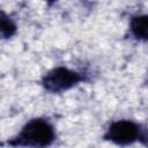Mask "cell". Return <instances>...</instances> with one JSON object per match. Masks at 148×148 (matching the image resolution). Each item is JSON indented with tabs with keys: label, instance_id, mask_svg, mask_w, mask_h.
I'll return each mask as SVG.
<instances>
[{
	"label": "cell",
	"instance_id": "7a4b0ae2",
	"mask_svg": "<svg viewBox=\"0 0 148 148\" xmlns=\"http://www.w3.org/2000/svg\"><path fill=\"white\" fill-rule=\"evenodd\" d=\"M81 80V76L73 71H69L64 67H58L51 71L44 77V86L50 91H62L66 90L74 84H76Z\"/></svg>",
	"mask_w": 148,
	"mask_h": 148
},
{
	"label": "cell",
	"instance_id": "8992f818",
	"mask_svg": "<svg viewBox=\"0 0 148 148\" xmlns=\"http://www.w3.org/2000/svg\"><path fill=\"white\" fill-rule=\"evenodd\" d=\"M49 1H57V0H49Z\"/></svg>",
	"mask_w": 148,
	"mask_h": 148
},
{
	"label": "cell",
	"instance_id": "5b68a950",
	"mask_svg": "<svg viewBox=\"0 0 148 148\" xmlns=\"http://www.w3.org/2000/svg\"><path fill=\"white\" fill-rule=\"evenodd\" d=\"M15 30V27L14 24L10 22V21H7L6 17L3 16L2 17V21H1V32L3 36H10Z\"/></svg>",
	"mask_w": 148,
	"mask_h": 148
},
{
	"label": "cell",
	"instance_id": "3957f363",
	"mask_svg": "<svg viewBox=\"0 0 148 148\" xmlns=\"http://www.w3.org/2000/svg\"><path fill=\"white\" fill-rule=\"evenodd\" d=\"M138 138H140L139 126L128 120H119L113 123L105 134V139L118 145L132 143Z\"/></svg>",
	"mask_w": 148,
	"mask_h": 148
},
{
	"label": "cell",
	"instance_id": "6da1fadb",
	"mask_svg": "<svg viewBox=\"0 0 148 148\" xmlns=\"http://www.w3.org/2000/svg\"><path fill=\"white\" fill-rule=\"evenodd\" d=\"M54 140L53 127L45 120L34 119L29 121L15 141L10 142L12 145L20 146H34V147H44L52 143Z\"/></svg>",
	"mask_w": 148,
	"mask_h": 148
},
{
	"label": "cell",
	"instance_id": "277c9868",
	"mask_svg": "<svg viewBox=\"0 0 148 148\" xmlns=\"http://www.w3.org/2000/svg\"><path fill=\"white\" fill-rule=\"evenodd\" d=\"M132 34L142 40H148V15L134 17L131 22Z\"/></svg>",
	"mask_w": 148,
	"mask_h": 148
}]
</instances>
